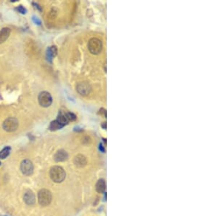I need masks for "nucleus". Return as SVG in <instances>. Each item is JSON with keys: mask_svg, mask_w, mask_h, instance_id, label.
Here are the masks:
<instances>
[{"mask_svg": "<svg viewBox=\"0 0 218 216\" xmlns=\"http://www.w3.org/2000/svg\"><path fill=\"white\" fill-rule=\"evenodd\" d=\"M68 153L63 149L58 151L54 155V159L55 162H65V161H66L67 159H68Z\"/></svg>", "mask_w": 218, "mask_h": 216, "instance_id": "8", "label": "nucleus"}, {"mask_svg": "<svg viewBox=\"0 0 218 216\" xmlns=\"http://www.w3.org/2000/svg\"><path fill=\"white\" fill-rule=\"evenodd\" d=\"M2 127L3 129L7 132H14L18 127V121L14 117H9L4 120Z\"/></svg>", "mask_w": 218, "mask_h": 216, "instance_id": "4", "label": "nucleus"}, {"mask_svg": "<svg viewBox=\"0 0 218 216\" xmlns=\"http://www.w3.org/2000/svg\"><path fill=\"white\" fill-rule=\"evenodd\" d=\"M17 10H18L19 13H22V14H25V13H26V10L23 7V6H19V7H18Z\"/></svg>", "mask_w": 218, "mask_h": 216, "instance_id": "19", "label": "nucleus"}, {"mask_svg": "<svg viewBox=\"0 0 218 216\" xmlns=\"http://www.w3.org/2000/svg\"><path fill=\"white\" fill-rule=\"evenodd\" d=\"M33 20H34V22H35V23H37V24H38V25H40V23H41V21H40V20H39V19H38V18H35V17H34V18H33Z\"/></svg>", "mask_w": 218, "mask_h": 216, "instance_id": "20", "label": "nucleus"}, {"mask_svg": "<svg viewBox=\"0 0 218 216\" xmlns=\"http://www.w3.org/2000/svg\"><path fill=\"white\" fill-rule=\"evenodd\" d=\"M77 91L83 96L88 95L92 91V87L86 82H81L77 84Z\"/></svg>", "mask_w": 218, "mask_h": 216, "instance_id": "7", "label": "nucleus"}, {"mask_svg": "<svg viewBox=\"0 0 218 216\" xmlns=\"http://www.w3.org/2000/svg\"><path fill=\"white\" fill-rule=\"evenodd\" d=\"M38 101L41 106L47 108V107L51 106L52 103H53V98H52L50 93L47 91H43L39 95Z\"/></svg>", "mask_w": 218, "mask_h": 216, "instance_id": "5", "label": "nucleus"}, {"mask_svg": "<svg viewBox=\"0 0 218 216\" xmlns=\"http://www.w3.org/2000/svg\"><path fill=\"white\" fill-rule=\"evenodd\" d=\"M57 48L55 46H52L50 47L47 50V61L50 62H52V60L57 55Z\"/></svg>", "mask_w": 218, "mask_h": 216, "instance_id": "13", "label": "nucleus"}, {"mask_svg": "<svg viewBox=\"0 0 218 216\" xmlns=\"http://www.w3.org/2000/svg\"><path fill=\"white\" fill-rule=\"evenodd\" d=\"M10 151H11V148L10 146H7L5 148H3L1 151H0V159H5L7 156H9L10 154Z\"/></svg>", "mask_w": 218, "mask_h": 216, "instance_id": "16", "label": "nucleus"}, {"mask_svg": "<svg viewBox=\"0 0 218 216\" xmlns=\"http://www.w3.org/2000/svg\"><path fill=\"white\" fill-rule=\"evenodd\" d=\"M11 33V29L10 28H3L0 31V44L4 42L9 38Z\"/></svg>", "mask_w": 218, "mask_h": 216, "instance_id": "11", "label": "nucleus"}, {"mask_svg": "<svg viewBox=\"0 0 218 216\" xmlns=\"http://www.w3.org/2000/svg\"><path fill=\"white\" fill-rule=\"evenodd\" d=\"M57 15H58V10H56V8H53L49 13V17L51 19H54L56 18Z\"/></svg>", "mask_w": 218, "mask_h": 216, "instance_id": "17", "label": "nucleus"}, {"mask_svg": "<svg viewBox=\"0 0 218 216\" xmlns=\"http://www.w3.org/2000/svg\"><path fill=\"white\" fill-rule=\"evenodd\" d=\"M63 126L61 125L56 120H55L50 123V127H49V129L52 131H55V130H58V129H61V128H63Z\"/></svg>", "mask_w": 218, "mask_h": 216, "instance_id": "15", "label": "nucleus"}, {"mask_svg": "<svg viewBox=\"0 0 218 216\" xmlns=\"http://www.w3.org/2000/svg\"><path fill=\"white\" fill-rule=\"evenodd\" d=\"M66 116H67V117H68L69 122L75 121V120H77V116H76L74 114H73V113L67 112L66 113Z\"/></svg>", "mask_w": 218, "mask_h": 216, "instance_id": "18", "label": "nucleus"}, {"mask_svg": "<svg viewBox=\"0 0 218 216\" xmlns=\"http://www.w3.org/2000/svg\"><path fill=\"white\" fill-rule=\"evenodd\" d=\"M0 165H1V162H0Z\"/></svg>", "mask_w": 218, "mask_h": 216, "instance_id": "21", "label": "nucleus"}, {"mask_svg": "<svg viewBox=\"0 0 218 216\" xmlns=\"http://www.w3.org/2000/svg\"><path fill=\"white\" fill-rule=\"evenodd\" d=\"M74 163L77 165V167H84L87 163L86 157L82 154H78L74 157Z\"/></svg>", "mask_w": 218, "mask_h": 216, "instance_id": "10", "label": "nucleus"}, {"mask_svg": "<svg viewBox=\"0 0 218 216\" xmlns=\"http://www.w3.org/2000/svg\"><path fill=\"white\" fill-rule=\"evenodd\" d=\"M96 191L100 193H103L105 192V189H106V184L104 179H100L97 182L96 186H95Z\"/></svg>", "mask_w": 218, "mask_h": 216, "instance_id": "12", "label": "nucleus"}, {"mask_svg": "<svg viewBox=\"0 0 218 216\" xmlns=\"http://www.w3.org/2000/svg\"><path fill=\"white\" fill-rule=\"evenodd\" d=\"M20 170L25 175H31L34 172V165L29 159H25L20 164Z\"/></svg>", "mask_w": 218, "mask_h": 216, "instance_id": "6", "label": "nucleus"}, {"mask_svg": "<svg viewBox=\"0 0 218 216\" xmlns=\"http://www.w3.org/2000/svg\"><path fill=\"white\" fill-rule=\"evenodd\" d=\"M88 49L92 55H99L103 50V42L98 38H92L88 42Z\"/></svg>", "mask_w": 218, "mask_h": 216, "instance_id": "3", "label": "nucleus"}, {"mask_svg": "<svg viewBox=\"0 0 218 216\" xmlns=\"http://www.w3.org/2000/svg\"><path fill=\"white\" fill-rule=\"evenodd\" d=\"M23 199H24L25 203L28 205H34V203L36 202L35 195H34V193L31 191H27L25 193L24 196H23Z\"/></svg>", "mask_w": 218, "mask_h": 216, "instance_id": "9", "label": "nucleus"}, {"mask_svg": "<svg viewBox=\"0 0 218 216\" xmlns=\"http://www.w3.org/2000/svg\"><path fill=\"white\" fill-rule=\"evenodd\" d=\"M50 176L55 183H61L65 180L66 173L62 167L53 166L50 168Z\"/></svg>", "mask_w": 218, "mask_h": 216, "instance_id": "1", "label": "nucleus"}, {"mask_svg": "<svg viewBox=\"0 0 218 216\" xmlns=\"http://www.w3.org/2000/svg\"><path fill=\"white\" fill-rule=\"evenodd\" d=\"M52 199H53V196H52L51 192L47 189H41L38 192V202L41 206H48L51 203Z\"/></svg>", "mask_w": 218, "mask_h": 216, "instance_id": "2", "label": "nucleus"}, {"mask_svg": "<svg viewBox=\"0 0 218 216\" xmlns=\"http://www.w3.org/2000/svg\"><path fill=\"white\" fill-rule=\"evenodd\" d=\"M56 120L63 127L65 125H68V122H69V120H68V117L66 116V113H60L59 115L57 117Z\"/></svg>", "mask_w": 218, "mask_h": 216, "instance_id": "14", "label": "nucleus"}]
</instances>
